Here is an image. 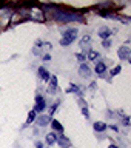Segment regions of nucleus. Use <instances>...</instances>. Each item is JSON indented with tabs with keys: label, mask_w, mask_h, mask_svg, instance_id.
Masks as SVG:
<instances>
[{
	"label": "nucleus",
	"mask_w": 131,
	"mask_h": 148,
	"mask_svg": "<svg viewBox=\"0 0 131 148\" xmlns=\"http://www.w3.org/2000/svg\"><path fill=\"white\" fill-rule=\"evenodd\" d=\"M0 8H2V5H0Z\"/></svg>",
	"instance_id": "nucleus-28"
},
{
	"label": "nucleus",
	"mask_w": 131,
	"mask_h": 148,
	"mask_svg": "<svg viewBox=\"0 0 131 148\" xmlns=\"http://www.w3.org/2000/svg\"><path fill=\"white\" fill-rule=\"evenodd\" d=\"M56 108H57V103H54L53 106H51V111H49V114H54V113H56Z\"/></svg>",
	"instance_id": "nucleus-23"
},
{
	"label": "nucleus",
	"mask_w": 131,
	"mask_h": 148,
	"mask_svg": "<svg viewBox=\"0 0 131 148\" xmlns=\"http://www.w3.org/2000/svg\"><path fill=\"white\" fill-rule=\"evenodd\" d=\"M56 140H57V136H56L54 133L46 134V143H48V145H53V143H56Z\"/></svg>",
	"instance_id": "nucleus-15"
},
{
	"label": "nucleus",
	"mask_w": 131,
	"mask_h": 148,
	"mask_svg": "<svg viewBox=\"0 0 131 148\" xmlns=\"http://www.w3.org/2000/svg\"><path fill=\"white\" fill-rule=\"evenodd\" d=\"M39 76H40L42 80H49V77H51V76H49V73L46 71L43 66H40V68H39Z\"/></svg>",
	"instance_id": "nucleus-12"
},
{
	"label": "nucleus",
	"mask_w": 131,
	"mask_h": 148,
	"mask_svg": "<svg viewBox=\"0 0 131 148\" xmlns=\"http://www.w3.org/2000/svg\"><path fill=\"white\" fill-rule=\"evenodd\" d=\"M99 57V54L96 53V51H90V54H88V59L90 60H94V59H97Z\"/></svg>",
	"instance_id": "nucleus-20"
},
{
	"label": "nucleus",
	"mask_w": 131,
	"mask_h": 148,
	"mask_svg": "<svg viewBox=\"0 0 131 148\" xmlns=\"http://www.w3.org/2000/svg\"><path fill=\"white\" fill-rule=\"evenodd\" d=\"M110 36H111V29L108 26H102L99 29V37H102V40H108Z\"/></svg>",
	"instance_id": "nucleus-7"
},
{
	"label": "nucleus",
	"mask_w": 131,
	"mask_h": 148,
	"mask_svg": "<svg viewBox=\"0 0 131 148\" xmlns=\"http://www.w3.org/2000/svg\"><path fill=\"white\" fill-rule=\"evenodd\" d=\"M54 18L57 22H82V16L71 11H56Z\"/></svg>",
	"instance_id": "nucleus-1"
},
{
	"label": "nucleus",
	"mask_w": 131,
	"mask_h": 148,
	"mask_svg": "<svg viewBox=\"0 0 131 148\" xmlns=\"http://www.w3.org/2000/svg\"><path fill=\"white\" fill-rule=\"evenodd\" d=\"M79 73H80V76H83V77H90V76H91V69H90V66H88V65H85V63H80Z\"/></svg>",
	"instance_id": "nucleus-8"
},
{
	"label": "nucleus",
	"mask_w": 131,
	"mask_h": 148,
	"mask_svg": "<svg viewBox=\"0 0 131 148\" xmlns=\"http://www.w3.org/2000/svg\"><path fill=\"white\" fill-rule=\"evenodd\" d=\"M94 71H96V74H100V76H102V74L106 71V63L105 62H99V63L96 65Z\"/></svg>",
	"instance_id": "nucleus-10"
},
{
	"label": "nucleus",
	"mask_w": 131,
	"mask_h": 148,
	"mask_svg": "<svg viewBox=\"0 0 131 148\" xmlns=\"http://www.w3.org/2000/svg\"><path fill=\"white\" fill-rule=\"evenodd\" d=\"M67 92H79V94H80V90H79V86H77V85L71 83V85L67 88Z\"/></svg>",
	"instance_id": "nucleus-17"
},
{
	"label": "nucleus",
	"mask_w": 131,
	"mask_h": 148,
	"mask_svg": "<svg viewBox=\"0 0 131 148\" xmlns=\"http://www.w3.org/2000/svg\"><path fill=\"white\" fill-rule=\"evenodd\" d=\"M51 127H53L54 131H63V127L60 125V122H57V120H53V122H51Z\"/></svg>",
	"instance_id": "nucleus-16"
},
{
	"label": "nucleus",
	"mask_w": 131,
	"mask_h": 148,
	"mask_svg": "<svg viewBox=\"0 0 131 148\" xmlns=\"http://www.w3.org/2000/svg\"><path fill=\"white\" fill-rule=\"evenodd\" d=\"M56 142L60 143V147H62V148H68L69 145H71L68 139H67V137H63V136H57V140H56Z\"/></svg>",
	"instance_id": "nucleus-11"
},
{
	"label": "nucleus",
	"mask_w": 131,
	"mask_h": 148,
	"mask_svg": "<svg viewBox=\"0 0 131 148\" xmlns=\"http://www.w3.org/2000/svg\"><path fill=\"white\" fill-rule=\"evenodd\" d=\"M36 148H43V143H42V142H37V143H36Z\"/></svg>",
	"instance_id": "nucleus-26"
},
{
	"label": "nucleus",
	"mask_w": 131,
	"mask_h": 148,
	"mask_svg": "<svg viewBox=\"0 0 131 148\" xmlns=\"http://www.w3.org/2000/svg\"><path fill=\"white\" fill-rule=\"evenodd\" d=\"M12 16V11L11 9H0V25H6L9 22V18Z\"/></svg>",
	"instance_id": "nucleus-2"
},
{
	"label": "nucleus",
	"mask_w": 131,
	"mask_h": 148,
	"mask_svg": "<svg viewBox=\"0 0 131 148\" xmlns=\"http://www.w3.org/2000/svg\"><path fill=\"white\" fill-rule=\"evenodd\" d=\"M108 148H119V147H117V145H110Z\"/></svg>",
	"instance_id": "nucleus-27"
},
{
	"label": "nucleus",
	"mask_w": 131,
	"mask_h": 148,
	"mask_svg": "<svg viewBox=\"0 0 131 148\" xmlns=\"http://www.w3.org/2000/svg\"><path fill=\"white\" fill-rule=\"evenodd\" d=\"M93 128H94V131L102 133V131H105V130H106V123H104V122H96L94 125H93Z\"/></svg>",
	"instance_id": "nucleus-13"
},
{
	"label": "nucleus",
	"mask_w": 131,
	"mask_h": 148,
	"mask_svg": "<svg viewBox=\"0 0 131 148\" xmlns=\"http://www.w3.org/2000/svg\"><path fill=\"white\" fill-rule=\"evenodd\" d=\"M120 71H122V66H120V65H119V66L113 68V71H111V76H117V74H119Z\"/></svg>",
	"instance_id": "nucleus-19"
},
{
	"label": "nucleus",
	"mask_w": 131,
	"mask_h": 148,
	"mask_svg": "<svg viewBox=\"0 0 131 148\" xmlns=\"http://www.w3.org/2000/svg\"><path fill=\"white\" fill-rule=\"evenodd\" d=\"M123 125H127V127L130 125V119H128V117H125V119H123Z\"/></svg>",
	"instance_id": "nucleus-25"
},
{
	"label": "nucleus",
	"mask_w": 131,
	"mask_h": 148,
	"mask_svg": "<svg viewBox=\"0 0 131 148\" xmlns=\"http://www.w3.org/2000/svg\"><path fill=\"white\" fill-rule=\"evenodd\" d=\"M31 18H34V20H39V22H43L45 17H43V12L40 11V9H31Z\"/></svg>",
	"instance_id": "nucleus-6"
},
{
	"label": "nucleus",
	"mask_w": 131,
	"mask_h": 148,
	"mask_svg": "<svg viewBox=\"0 0 131 148\" xmlns=\"http://www.w3.org/2000/svg\"><path fill=\"white\" fill-rule=\"evenodd\" d=\"M34 119H36V111L32 110V111H29V114H28V120H26V123H31Z\"/></svg>",
	"instance_id": "nucleus-18"
},
{
	"label": "nucleus",
	"mask_w": 131,
	"mask_h": 148,
	"mask_svg": "<svg viewBox=\"0 0 131 148\" xmlns=\"http://www.w3.org/2000/svg\"><path fill=\"white\" fill-rule=\"evenodd\" d=\"M45 106H46V103H45V99L42 96H37L36 97V106H34V111L37 113V111H43L45 110Z\"/></svg>",
	"instance_id": "nucleus-5"
},
{
	"label": "nucleus",
	"mask_w": 131,
	"mask_h": 148,
	"mask_svg": "<svg viewBox=\"0 0 131 148\" xmlns=\"http://www.w3.org/2000/svg\"><path fill=\"white\" fill-rule=\"evenodd\" d=\"M49 80H51L49 91H51V92H56V90H57V77H56V76H51Z\"/></svg>",
	"instance_id": "nucleus-14"
},
{
	"label": "nucleus",
	"mask_w": 131,
	"mask_h": 148,
	"mask_svg": "<svg viewBox=\"0 0 131 148\" xmlns=\"http://www.w3.org/2000/svg\"><path fill=\"white\" fill-rule=\"evenodd\" d=\"M96 86H97V83H96V82H91V83H90V88H91V90H94Z\"/></svg>",
	"instance_id": "nucleus-24"
},
{
	"label": "nucleus",
	"mask_w": 131,
	"mask_h": 148,
	"mask_svg": "<svg viewBox=\"0 0 131 148\" xmlns=\"http://www.w3.org/2000/svg\"><path fill=\"white\" fill-rule=\"evenodd\" d=\"M49 116H45V114H42V116H39V117H37V125H39V127H46V125L49 123Z\"/></svg>",
	"instance_id": "nucleus-9"
},
{
	"label": "nucleus",
	"mask_w": 131,
	"mask_h": 148,
	"mask_svg": "<svg viewBox=\"0 0 131 148\" xmlns=\"http://www.w3.org/2000/svg\"><path fill=\"white\" fill-rule=\"evenodd\" d=\"M76 36H77V28H67V29H63V39L74 42L76 40Z\"/></svg>",
	"instance_id": "nucleus-3"
},
{
	"label": "nucleus",
	"mask_w": 131,
	"mask_h": 148,
	"mask_svg": "<svg viewBox=\"0 0 131 148\" xmlns=\"http://www.w3.org/2000/svg\"><path fill=\"white\" fill-rule=\"evenodd\" d=\"M130 54H131V49L127 45L120 46V48L117 49V56H119V59H122V60H130Z\"/></svg>",
	"instance_id": "nucleus-4"
},
{
	"label": "nucleus",
	"mask_w": 131,
	"mask_h": 148,
	"mask_svg": "<svg viewBox=\"0 0 131 148\" xmlns=\"http://www.w3.org/2000/svg\"><path fill=\"white\" fill-rule=\"evenodd\" d=\"M76 57H77V60H79V62H83V60H85V54L79 53V54H76Z\"/></svg>",
	"instance_id": "nucleus-22"
},
{
	"label": "nucleus",
	"mask_w": 131,
	"mask_h": 148,
	"mask_svg": "<svg viewBox=\"0 0 131 148\" xmlns=\"http://www.w3.org/2000/svg\"><path fill=\"white\" fill-rule=\"evenodd\" d=\"M102 45H104V48H110L111 46V40H102Z\"/></svg>",
	"instance_id": "nucleus-21"
}]
</instances>
